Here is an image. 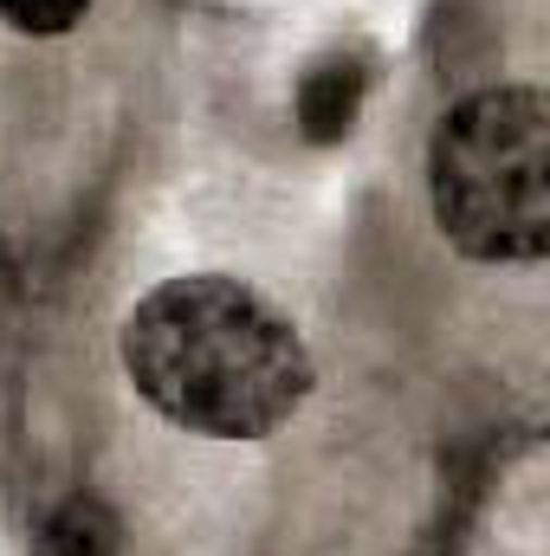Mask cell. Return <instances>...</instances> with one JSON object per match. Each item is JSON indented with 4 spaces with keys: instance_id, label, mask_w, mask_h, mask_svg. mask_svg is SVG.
Segmentation results:
<instances>
[{
    "instance_id": "obj_1",
    "label": "cell",
    "mask_w": 550,
    "mask_h": 556,
    "mask_svg": "<svg viewBox=\"0 0 550 556\" xmlns=\"http://www.w3.org/2000/svg\"><path fill=\"white\" fill-rule=\"evenodd\" d=\"M117 350L142 402L201 440H266L317 382L298 324L227 273L162 278L124 317Z\"/></svg>"
},
{
    "instance_id": "obj_2",
    "label": "cell",
    "mask_w": 550,
    "mask_h": 556,
    "mask_svg": "<svg viewBox=\"0 0 550 556\" xmlns=\"http://www.w3.org/2000/svg\"><path fill=\"white\" fill-rule=\"evenodd\" d=\"M427 201L453 253L538 266L550 253V104L538 85L460 98L427 142Z\"/></svg>"
},
{
    "instance_id": "obj_3",
    "label": "cell",
    "mask_w": 550,
    "mask_h": 556,
    "mask_svg": "<svg viewBox=\"0 0 550 556\" xmlns=\"http://www.w3.org/2000/svg\"><path fill=\"white\" fill-rule=\"evenodd\" d=\"M370 85H376V52L370 46H330V52H317L298 72V98H291L298 137L317 142V149L343 142L357 130V117H363Z\"/></svg>"
},
{
    "instance_id": "obj_5",
    "label": "cell",
    "mask_w": 550,
    "mask_h": 556,
    "mask_svg": "<svg viewBox=\"0 0 550 556\" xmlns=\"http://www.w3.org/2000/svg\"><path fill=\"white\" fill-rule=\"evenodd\" d=\"M85 13H91V0H0V20H7L13 33H33V39H59V33H72Z\"/></svg>"
},
{
    "instance_id": "obj_4",
    "label": "cell",
    "mask_w": 550,
    "mask_h": 556,
    "mask_svg": "<svg viewBox=\"0 0 550 556\" xmlns=\"http://www.w3.org/2000/svg\"><path fill=\"white\" fill-rule=\"evenodd\" d=\"M39 556H117V518H111V505L91 498V492L52 505L46 525H39Z\"/></svg>"
}]
</instances>
